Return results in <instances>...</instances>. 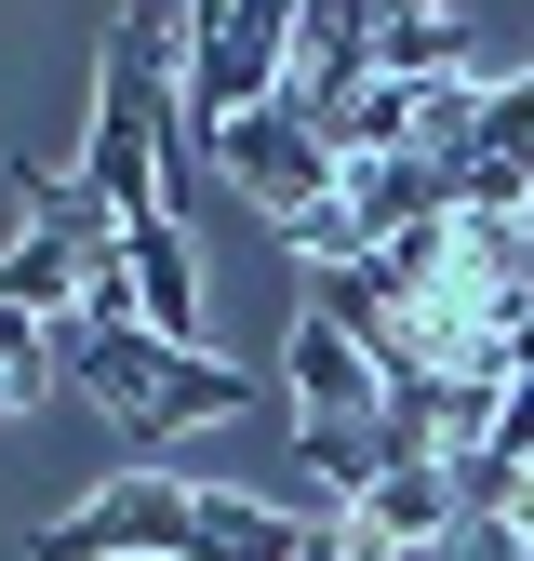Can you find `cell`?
Segmentation results:
<instances>
[{"instance_id": "cell-1", "label": "cell", "mask_w": 534, "mask_h": 561, "mask_svg": "<svg viewBox=\"0 0 534 561\" xmlns=\"http://www.w3.org/2000/svg\"><path fill=\"white\" fill-rule=\"evenodd\" d=\"M214 174H228V187H241L281 241H294V228H321L334 201H348V161H334V134H321L294 94H281V107H254V121H228V134H214Z\"/></svg>"}, {"instance_id": "cell-2", "label": "cell", "mask_w": 534, "mask_h": 561, "mask_svg": "<svg viewBox=\"0 0 534 561\" xmlns=\"http://www.w3.org/2000/svg\"><path fill=\"white\" fill-rule=\"evenodd\" d=\"M174 548H187V481H161V468H134L94 508H67V522L27 535V561H174Z\"/></svg>"}, {"instance_id": "cell-3", "label": "cell", "mask_w": 534, "mask_h": 561, "mask_svg": "<svg viewBox=\"0 0 534 561\" xmlns=\"http://www.w3.org/2000/svg\"><path fill=\"white\" fill-rule=\"evenodd\" d=\"M241 401H254L241 362H200V347H174V362L148 375V401L120 414V442H134V455H161V442H187V428H228Z\"/></svg>"}, {"instance_id": "cell-4", "label": "cell", "mask_w": 534, "mask_h": 561, "mask_svg": "<svg viewBox=\"0 0 534 561\" xmlns=\"http://www.w3.org/2000/svg\"><path fill=\"white\" fill-rule=\"evenodd\" d=\"M281 388H294V414H387V375H374V362H361V347L334 334L321 308L281 334Z\"/></svg>"}, {"instance_id": "cell-5", "label": "cell", "mask_w": 534, "mask_h": 561, "mask_svg": "<svg viewBox=\"0 0 534 561\" xmlns=\"http://www.w3.org/2000/svg\"><path fill=\"white\" fill-rule=\"evenodd\" d=\"M120 254H134V321H148L161 347H187V334H200V267H187V228H174V215H134V228H120Z\"/></svg>"}, {"instance_id": "cell-6", "label": "cell", "mask_w": 534, "mask_h": 561, "mask_svg": "<svg viewBox=\"0 0 534 561\" xmlns=\"http://www.w3.org/2000/svg\"><path fill=\"white\" fill-rule=\"evenodd\" d=\"M454 508H467V495H454V468H441L428 442H415V455H387V481L361 495V522H374L400 561H415V548H441V535H454Z\"/></svg>"}, {"instance_id": "cell-7", "label": "cell", "mask_w": 534, "mask_h": 561, "mask_svg": "<svg viewBox=\"0 0 534 561\" xmlns=\"http://www.w3.org/2000/svg\"><path fill=\"white\" fill-rule=\"evenodd\" d=\"M174 561H307V522L267 495H187V548Z\"/></svg>"}, {"instance_id": "cell-8", "label": "cell", "mask_w": 534, "mask_h": 561, "mask_svg": "<svg viewBox=\"0 0 534 561\" xmlns=\"http://www.w3.org/2000/svg\"><path fill=\"white\" fill-rule=\"evenodd\" d=\"M387 455H415V428H400V414H307V468H321L334 508H361L374 481H387Z\"/></svg>"}, {"instance_id": "cell-9", "label": "cell", "mask_w": 534, "mask_h": 561, "mask_svg": "<svg viewBox=\"0 0 534 561\" xmlns=\"http://www.w3.org/2000/svg\"><path fill=\"white\" fill-rule=\"evenodd\" d=\"M454 67H467V27L441 14V0H387V41H374V81H454Z\"/></svg>"}, {"instance_id": "cell-10", "label": "cell", "mask_w": 534, "mask_h": 561, "mask_svg": "<svg viewBox=\"0 0 534 561\" xmlns=\"http://www.w3.org/2000/svg\"><path fill=\"white\" fill-rule=\"evenodd\" d=\"M27 228H54L67 254L94 267V254H120V201H107L94 174H40V161H27Z\"/></svg>"}, {"instance_id": "cell-11", "label": "cell", "mask_w": 534, "mask_h": 561, "mask_svg": "<svg viewBox=\"0 0 534 561\" xmlns=\"http://www.w3.org/2000/svg\"><path fill=\"white\" fill-rule=\"evenodd\" d=\"M0 295H14L27 321H67V308H81V254H67L54 228H27V241H0Z\"/></svg>"}, {"instance_id": "cell-12", "label": "cell", "mask_w": 534, "mask_h": 561, "mask_svg": "<svg viewBox=\"0 0 534 561\" xmlns=\"http://www.w3.org/2000/svg\"><path fill=\"white\" fill-rule=\"evenodd\" d=\"M441 161H495V174H521V161H534V67L481 94V121H467V148H441Z\"/></svg>"}, {"instance_id": "cell-13", "label": "cell", "mask_w": 534, "mask_h": 561, "mask_svg": "<svg viewBox=\"0 0 534 561\" xmlns=\"http://www.w3.org/2000/svg\"><path fill=\"white\" fill-rule=\"evenodd\" d=\"M54 388V321H27L14 295H0V414H27Z\"/></svg>"}, {"instance_id": "cell-14", "label": "cell", "mask_w": 534, "mask_h": 561, "mask_svg": "<svg viewBox=\"0 0 534 561\" xmlns=\"http://www.w3.org/2000/svg\"><path fill=\"white\" fill-rule=\"evenodd\" d=\"M307 561H400V548H387L361 508H334V522H307Z\"/></svg>"}]
</instances>
